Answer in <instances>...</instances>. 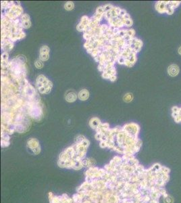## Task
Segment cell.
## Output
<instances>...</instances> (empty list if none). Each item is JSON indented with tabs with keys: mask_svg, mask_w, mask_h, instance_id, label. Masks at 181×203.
<instances>
[{
	"mask_svg": "<svg viewBox=\"0 0 181 203\" xmlns=\"http://www.w3.org/2000/svg\"><path fill=\"white\" fill-rule=\"evenodd\" d=\"M35 67L38 68V69H41V68H43V67H44V63H43L42 60H41L39 58L35 60Z\"/></svg>",
	"mask_w": 181,
	"mask_h": 203,
	"instance_id": "cell-20",
	"label": "cell"
},
{
	"mask_svg": "<svg viewBox=\"0 0 181 203\" xmlns=\"http://www.w3.org/2000/svg\"><path fill=\"white\" fill-rule=\"evenodd\" d=\"M75 8V4L72 2H67L64 4V9L67 11H71Z\"/></svg>",
	"mask_w": 181,
	"mask_h": 203,
	"instance_id": "cell-19",
	"label": "cell"
},
{
	"mask_svg": "<svg viewBox=\"0 0 181 203\" xmlns=\"http://www.w3.org/2000/svg\"><path fill=\"white\" fill-rule=\"evenodd\" d=\"M89 98V92L86 89H81L78 93V98L81 101H86Z\"/></svg>",
	"mask_w": 181,
	"mask_h": 203,
	"instance_id": "cell-17",
	"label": "cell"
},
{
	"mask_svg": "<svg viewBox=\"0 0 181 203\" xmlns=\"http://www.w3.org/2000/svg\"><path fill=\"white\" fill-rule=\"evenodd\" d=\"M133 98H134L133 94H131V93H127V94H126L124 95V97H123V100H124L125 102L129 103L133 100Z\"/></svg>",
	"mask_w": 181,
	"mask_h": 203,
	"instance_id": "cell-18",
	"label": "cell"
},
{
	"mask_svg": "<svg viewBox=\"0 0 181 203\" xmlns=\"http://www.w3.org/2000/svg\"><path fill=\"white\" fill-rule=\"evenodd\" d=\"M2 15L10 20H16L23 14V8L19 2H2Z\"/></svg>",
	"mask_w": 181,
	"mask_h": 203,
	"instance_id": "cell-3",
	"label": "cell"
},
{
	"mask_svg": "<svg viewBox=\"0 0 181 203\" xmlns=\"http://www.w3.org/2000/svg\"><path fill=\"white\" fill-rule=\"evenodd\" d=\"M143 43L141 39H139V38H137L136 37H134L133 39L128 42V45H129V47L137 54L141 51L143 47Z\"/></svg>",
	"mask_w": 181,
	"mask_h": 203,
	"instance_id": "cell-7",
	"label": "cell"
},
{
	"mask_svg": "<svg viewBox=\"0 0 181 203\" xmlns=\"http://www.w3.org/2000/svg\"><path fill=\"white\" fill-rule=\"evenodd\" d=\"M89 22H90V18L88 16L84 15L81 18V21L79 22V23L76 26V30L79 32H84L86 30L88 29L89 25Z\"/></svg>",
	"mask_w": 181,
	"mask_h": 203,
	"instance_id": "cell-8",
	"label": "cell"
},
{
	"mask_svg": "<svg viewBox=\"0 0 181 203\" xmlns=\"http://www.w3.org/2000/svg\"><path fill=\"white\" fill-rule=\"evenodd\" d=\"M35 87L41 94H48L53 88V83L49 79L43 75L37 77L35 81Z\"/></svg>",
	"mask_w": 181,
	"mask_h": 203,
	"instance_id": "cell-5",
	"label": "cell"
},
{
	"mask_svg": "<svg viewBox=\"0 0 181 203\" xmlns=\"http://www.w3.org/2000/svg\"><path fill=\"white\" fill-rule=\"evenodd\" d=\"M20 20L22 27H23V29H28L29 28H31L32 23L31 18H30V16L29 14H23L20 16Z\"/></svg>",
	"mask_w": 181,
	"mask_h": 203,
	"instance_id": "cell-12",
	"label": "cell"
},
{
	"mask_svg": "<svg viewBox=\"0 0 181 203\" xmlns=\"http://www.w3.org/2000/svg\"><path fill=\"white\" fill-rule=\"evenodd\" d=\"M181 2H157L155 5L156 11L160 14H167L171 15L174 10L179 6Z\"/></svg>",
	"mask_w": 181,
	"mask_h": 203,
	"instance_id": "cell-6",
	"label": "cell"
},
{
	"mask_svg": "<svg viewBox=\"0 0 181 203\" xmlns=\"http://www.w3.org/2000/svg\"><path fill=\"white\" fill-rule=\"evenodd\" d=\"M31 126V118L29 117L24 105H23L16 112L14 120V127L16 132L24 133L30 130Z\"/></svg>",
	"mask_w": 181,
	"mask_h": 203,
	"instance_id": "cell-2",
	"label": "cell"
},
{
	"mask_svg": "<svg viewBox=\"0 0 181 203\" xmlns=\"http://www.w3.org/2000/svg\"><path fill=\"white\" fill-rule=\"evenodd\" d=\"M50 49L48 45H43L39 50V59L43 62H46L49 59Z\"/></svg>",
	"mask_w": 181,
	"mask_h": 203,
	"instance_id": "cell-10",
	"label": "cell"
},
{
	"mask_svg": "<svg viewBox=\"0 0 181 203\" xmlns=\"http://www.w3.org/2000/svg\"><path fill=\"white\" fill-rule=\"evenodd\" d=\"M1 47L2 50L4 51V52H11V50L14 48V42L10 40L9 39H1Z\"/></svg>",
	"mask_w": 181,
	"mask_h": 203,
	"instance_id": "cell-11",
	"label": "cell"
},
{
	"mask_svg": "<svg viewBox=\"0 0 181 203\" xmlns=\"http://www.w3.org/2000/svg\"><path fill=\"white\" fill-rule=\"evenodd\" d=\"M78 98V94L73 90H68L65 94V100L69 103L75 102Z\"/></svg>",
	"mask_w": 181,
	"mask_h": 203,
	"instance_id": "cell-13",
	"label": "cell"
},
{
	"mask_svg": "<svg viewBox=\"0 0 181 203\" xmlns=\"http://www.w3.org/2000/svg\"><path fill=\"white\" fill-rule=\"evenodd\" d=\"M114 76H116V69L115 67L106 70L101 74V77L103 79H108V80H110V79Z\"/></svg>",
	"mask_w": 181,
	"mask_h": 203,
	"instance_id": "cell-14",
	"label": "cell"
},
{
	"mask_svg": "<svg viewBox=\"0 0 181 203\" xmlns=\"http://www.w3.org/2000/svg\"><path fill=\"white\" fill-rule=\"evenodd\" d=\"M27 146L36 155L39 154L41 151L39 142L35 138H31L29 139L28 142H27Z\"/></svg>",
	"mask_w": 181,
	"mask_h": 203,
	"instance_id": "cell-9",
	"label": "cell"
},
{
	"mask_svg": "<svg viewBox=\"0 0 181 203\" xmlns=\"http://www.w3.org/2000/svg\"><path fill=\"white\" fill-rule=\"evenodd\" d=\"M24 105L26 112L31 119L40 121L44 117L43 113V104L42 102L24 101Z\"/></svg>",
	"mask_w": 181,
	"mask_h": 203,
	"instance_id": "cell-4",
	"label": "cell"
},
{
	"mask_svg": "<svg viewBox=\"0 0 181 203\" xmlns=\"http://www.w3.org/2000/svg\"><path fill=\"white\" fill-rule=\"evenodd\" d=\"M10 75L18 86H20L26 79L28 73V67L26 64V58L23 55H18L10 60L9 62Z\"/></svg>",
	"mask_w": 181,
	"mask_h": 203,
	"instance_id": "cell-1",
	"label": "cell"
},
{
	"mask_svg": "<svg viewBox=\"0 0 181 203\" xmlns=\"http://www.w3.org/2000/svg\"><path fill=\"white\" fill-rule=\"evenodd\" d=\"M178 53H179L181 56V46L179 48V50H178Z\"/></svg>",
	"mask_w": 181,
	"mask_h": 203,
	"instance_id": "cell-21",
	"label": "cell"
},
{
	"mask_svg": "<svg viewBox=\"0 0 181 203\" xmlns=\"http://www.w3.org/2000/svg\"><path fill=\"white\" fill-rule=\"evenodd\" d=\"M101 120L98 117H93L89 120V126L93 130H96L97 127L101 124Z\"/></svg>",
	"mask_w": 181,
	"mask_h": 203,
	"instance_id": "cell-16",
	"label": "cell"
},
{
	"mask_svg": "<svg viewBox=\"0 0 181 203\" xmlns=\"http://www.w3.org/2000/svg\"><path fill=\"white\" fill-rule=\"evenodd\" d=\"M179 72L180 68L179 66L176 64H172L170 65L168 68V74L170 77H172L177 76L179 75Z\"/></svg>",
	"mask_w": 181,
	"mask_h": 203,
	"instance_id": "cell-15",
	"label": "cell"
}]
</instances>
